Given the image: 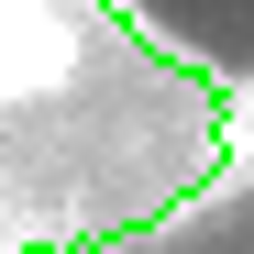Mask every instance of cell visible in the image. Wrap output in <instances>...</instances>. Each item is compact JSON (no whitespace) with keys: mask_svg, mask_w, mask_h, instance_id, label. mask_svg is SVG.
<instances>
[{"mask_svg":"<svg viewBox=\"0 0 254 254\" xmlns=\"http://www.w3.org/2000/svg\"><path fill=\"white\" fill-rule=\"evenodd\" d=\"M221 133H232V166H254V77L221 89Z\"/></svg>","mask_w":254,"mask_h":254,"instance_id":"obj_1","label":"cell"}]
</instances>
